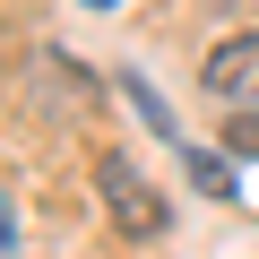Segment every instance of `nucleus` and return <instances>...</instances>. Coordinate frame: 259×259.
<instances>
[{
	"label": "nucleus",
	"mask_w": 259,
	"mask_h": 259,
	"mask_svg": "<svg viewBox=\"0 0 259 259\" xmlns=\"http://www.w3.org/2000/svg\"><path fill=\"white\" fill-rule=\"evenodd\" d=\"M95 190H104V207H112V225H121L130 242H156V233H164V216H173V207H164V190L130 164V156H104V164H95Z\"/></svg>",
	"instance_id": "obj_1"
},
{
	"label": "nucleus",
	"mask_w": 259,
	"mask_h": 259,
	"mask_svg": "<svg viewBox=\"0 0 259 259\" xmlns=\"http://www.w3.org/2000/svg\"><path fill=\"white\" fill-rule=\"evenodd\" d=\"M199 87H207L225 112L259 104V35H225V44H207V61H199Z\"/></svg>",
	"instance_id": "obj_2"
},
{
	"label": "nucleus",
	"mask_w": 259,
	"mask_h": 259,
	"mask_svg": "<svg viewBox=\"0 0 259 259\" xmlns=\"http://www.w3.org/2000/svg\"><path fill=\"white\" fill-rule=\"evenodd\" d=\"M225 156H259V104L225 112Z\"/></svg>",
	"instance_id": "obj_3"
},
{
	"label": "nucleus",
	"mask_w": 259,
	"mask_h": 259,
	"mask_svg": "<svg viewBox=\"0 0 259 259\" xmlns=\"http://www.w3.org/2000/svg\"><path fill=\"white\" fill-rule=\"evenodd\" d=\"M190 182H199L207 199H225V190H233V173H225V156H190Z\"/></svg>",
	"instance_id": "obj_4"
},
{
	"label": "nucleus",
	"mask_w": 259,
	"mask_h": 259,
	"mask_svg": "<svg viewBox=\"0 0 259 259\" xmlns=\"http://www.w3.org/2000/svg\"><path fill=\"white\" fill-rule=\"evenodd\" d=\"M95 9H112V0H95Z\"/></svg>",
	"instance_id": "obj_5"
}]
</instances>
